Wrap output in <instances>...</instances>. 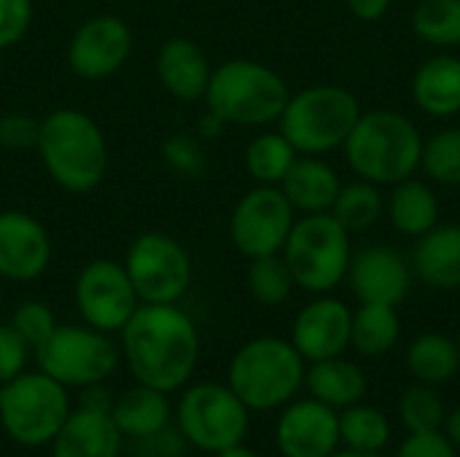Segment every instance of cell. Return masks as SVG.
<instances>
[{"instance_id":"1","label":"cell","mask_w":460,"mask_h":457,"mask_svg":"<svg viewBox=\"0 0 460 457\" xmlns=\"http://www.w3.org/2000/svg\"><path fill=\"white\" fill-rule=\"evenodd\" d=\"M121 334V358L135 382L175 393L199 364V331L178 304H140Z\"/></svg>"},{"instance_id":"2","label":"cell","mask_w":460,"mask_h":457,"mask_svg":"<svg viewBox=\"0 0 460 457\" xmlns=\"http://www.w3.org/2000/svg\"><path fill=\"white\" fill-rule=\"evenodd\" d=\"M35 151L46 175L67 194H89L108 175V140L100 124L78 108L46 113Z\"/></svg>"},{"instance_id":"3","label":"cell","mask_w":460,"mask_h":457,"mask_svg":"<svg viewBox=\"0 0 460 457\" xmlns=\"http://www.w3.org/2000/svg\"><path fill=\"white\" fill-rule=\"evenodd\" d=\"M345 159L361 180L396 186L418 172L423 140L407 116L396 110H372L361 113L348 135Z\"/></svg>"},{"instance_id":"4","label":"cell","mask_w":460,"mask_h":457,"mask_svg":"<svg viewBox=\"0 0 460 457\" xmlns=\"http://www.w3.org/2000/svg\"><path fill=\"white\" fill-rule=\"evenodd\" d=\"M307 361L280 337H256L229 361L226 385L251 412L283 409L305 388Z\"/></svg>"},{"instance_id":"5","label":"cell","mask_w":460,"mask_h":457,"mask_svg":"<svg viewBox=\"0 0 460 457\" xmlns=\"http://www.w3.org/2000/svg\"><path fill=\"white\" fill-rule=\"evenodd\" d=\"M288 97L286 81L272 67L253 59H229L213 67L202 100L208 113L224 124L264 127L280 119Z\"/></svg>"},{"instance_id":"6","label":"cell","mask_w":460,"mask_h":457,"mask_svg":"<svg viewBox=\"0 0 460 457\" xmlns=\"http://www.w3.org/2000/svg\"><path fill=\"white\" fill-rule=\"evenodd\" d=\"M70 412L73 404L67 388L40 369L22 372L11 382L0 385V426L19 447H49Z\"/></svg>"},{"instance_id":"7","label":"cell","mask_w":460,"mask_h":457,"mask_svg":"<svg viewBox=\"0 0 460 457\" xmlns=\"http://www.w3.org/2000/svg\"><path fill=\"white\" fill-rule=\"evenodd\" d=\"M361 119L358 100L342 86H310L288 97L280 113V132L296 154L318 156L345 145Z\"/></svg>"},{"instance_id":"8","label":"cell","mask_w":460,"mask_h":457,"mask_svg":"<svg viewBox=\"0 0 460 457\" xmlns=\"http://www.w3.org/2000/svg\"><path fill=\"white\" fill-rule=\"evenodd\" d=\"M280 256L299 288L310 294H329L348 277L353 256L350 232H345L332 213H307L294 221Z\"/></svg>"},{"instance_id":"9","label":"cell","mask_w":460,"mask_h":457,"mask_svg":"<svg viewBox=\"0 0 460 457\" xmlns=\"http://www.w3.org/2000/svg\"><path fill=\"white\" fill-rule=\"evenodd\" d=\"M32 353L38 369L67 391L102 385L121 361V347L111 339V334L86 323L57 326L49 339L32 347Z\"/></svg>"},{"instance_id":"10","label":"cell","mask_w":460,"mask_h":457,"mask_svg":"<svg viewBox=\"0 0 460 457\" xmlns=\"http://www.w3.org/2000/svg\"><path fill=\"white\" fill-rule=\"evenodd\" d=\"M175 423L191 447L216 455L245 442L251 428V409L229 385L197 382L186 385L183 396L178 399Z\"/></svg>"},{"instance_id":"11","label":"cell","mask_w":460,"mask_h":457,"mask_svg":"<svg viewBox=\"0 0 460 457\" xmlns=\"http://www.w3.org/2000/svg\"><path fill=\"white\" fill-rule=\"evenodd\" d=\"M121 264L140 304H178L194 277L189 250L167 232L137 234Z\"/></svg>"},{"instance_id":"12","label":"cell","mask_w":460,"mask_h":457,"mask_svg":"<svg viewBox=\"0 0 460 457\" xmlns=\"http://www.w3.org/2000/svg\"><path fill=\"white\" fill-rule=\"evenodd\" d=\"M73 302L81 321L105 334H119L140 307L124 264L111 259H94L81 267L73 283Z\"/></svg>"},{"instance_id":"13","label":"cell","mask_w":460,"mask_h":457,"mask_svg":"<svg viewBox=\"0 0 460 457\" xmlns=\"http://www.w3.org/2000/svg\"><path fill=\"white\" fill-rule=\"evenodd\" d=\"M294 221V207L280 186H256L234 205L229 237L245 259H261L283 250Z\"/></svg>"},{"instance_id":"14","label":"cell","mask_w":460,"mask_h":457,"mask_svg":"<svg viewBox=\"0 0 460 457\" xmlns=\"http://www.w3.org/2000/svg\"><path fill=\"white\" fill-rule=\"evenodd\" d=\"M132 30L116 13L89 16L67 40V67L84 81H102L116 75L132 57Z\"/></svg>"},{"instance_id":"15","label":"cell","mask_w":460,"mask_h":457,"mask_svg":"<svg viewBox=\"0 0 460 457\" xmlns=\"http://www.w3.org/2000/svg\"><path fill=\"white\" fill-rule=\"evenodd\" d=\"M283 457H332L340 447V412L315 401H288L275 426Z\"/></svg>"},{"instance_id":"16","label":"cell","mask_w":460,"mask_h":457,"mask_svg":"<svg viewBox=\"0 0 460 457\" xmlns=\"http://www.w3.org/2000/svg\"><path fill=\"white\" fill-rule=\"evenodd\" d=\"M51 264L46 226L24 210L0 213V277L8 283L38 280Z\"/></svg>"},{"instance_id":"17","label":"cell","mask_w":460,"mask_h":457,"mask_svg":"<svg viewBox=\"0 0 460 457\" xmlns=\"http://www.w3.org/2000/svg\"><path fill=\"white\" fill-rule=\"evenodd\" d=\"M350 329H353V312L345 302L321 296L299 310L291 326V345L299 350V356L313 361L337 358L350 347Z\"/></svg>"},{"instance_id":"18","label":"cell","mask_w":460,"mask_h":457,"mask_svg":"<svg viewBox=\"0 0 460 457\" xmlns=\"http://www.w3.org/2000/svg\"><path fill=\"white\" fill-rule=\"evenodd\" d=\"M348 280H350L353 294L361 299V304L396 307L410 291L412 272L394 248L369 245V248H361L356 256H350Z\"/></svg>"},{"instance_id":"19","label":"cell","mask_w":460,"mask_h":457,"mask_svg":"<svg viewBox=\"0 0 460 457\" xmlns=\"http://www.w3.org/2000/svg\"><path fill=\"white\" fill-rule=\"evenodd\" d=\"M213 65L202 46L186 35L167 38L156 51V78L162 89L181 100V102H197L205 97V89L210 83Z\"/></svg>"},{"instance_id":"20","label":"cell","mask_w":460,"mask_h":457,"mask_svg":"<svg viewBox=\"0 0 460 457\" xmlns=\"http://www.w3.org/2000/svg\"><path fill=\"white\" fill-rule=\"evenodd\" d=\"M121 442L124 436L111 420V409L78 404L49 450L51 457H121Z\"/></svg>"},{"instance_id":"21","label":"cell","mask_w":460,"mask_h":457,"mask_svg":"<svg viewBox=\"0 0 460 457\" xmlns=\"http://www.w3.org/2000/svg\"><path fill=\"white\" fill-rule=\"evenodd\" d=\"M111 420L116 423V428L124 439H135V442L154 439L162 431H167V426L172 423L170 393L137 382L135 388H129L119 399H113Z\"/></svg>"},{"instance_id":"22","label":"cell","mask_w":460,"mask_h":457,"mask_svg":"<svg viewBox=\"0 0 460 457\" xmlns=\"http://www.w3.org/2000/svg\"><path fill=\"white\" fill-rule=\"evenodd\" d=\"M342 183L337 178V172L321 162L318 156H296L294 164L288 167L286 178L280 180V191L286 194V199L291 202L294 210L307 213H329L337 194H340Z\"/></svg>"},{"instance_id":"23","label":"cell","mask_w":460,"mask_h":457,"mask_svg":"<svg viewBox=\"0 0 460 457\" xmlns=\"http://www.w3.org/2000/svg\"><path fill=\"white\" fill-rule=\"evenodd\" d=\"M412 269L429 288H460V226L426 232L412 250Z\"/></svg>"},{"instance_id":"24","label":"cell","mask_w":460,"mask_h":457,"mask_svg":"<svg viewBox=\"0 0 460 457\" xmlns=\"http://www.w3.org/2000/svg\"><path fill=\"white\" fill-rule=\"evenodd\" d=\"M305 388L310 391V399L342 412L353 404H361L367 396V374L358 364L337 356L313 361L305 372Z\"/></svg>"},{"instance_id":"25","label":"cell","mask_w":460,"mask_h":457,"mask_svg":"<svg viewBox=\"0 0 460 457\" xmlns=\"http://www.w3.org/2000/svg\"><path fill=\"white\" fill-rule=\"evenodd\" d=\"M412 100L420 110L437 119L456 116L460 110V59L439 54L423 62L412 78Z\"/></svg>"},{"instance_id":"26","label":"cell","mask_w":460,"mask_h":457,"mask_svg":"<svg viewBox=\"0 0 460 457\" xmlns=\"http://www.w3.org/2000/svg\"><path fill=\"white\" fill-rule=\"evenodd\" d=\"M388 218L402 234L423 237L439 221V199L426 183L407 178L396 183L394 194L388 197Z\"/></svg>"},{"instance_id":"27","label":"cell","mask_w":460,"mask_h":457,"mask_svg":"<svg viewBox=\"0 0 460 457\" xmlns=\"http://www.w3.org/2000/svg\"><path fill=\"white\" fill-rule=\"evenodd\" d=\"M407 366H410V374L418 382L439 388V385L450 382L458 374V345H456V339H450L445 334H437V331L420 334L407 350Z\"/></svg>"},{"instance_id":"28","label":"cell","mask_w":460,"mask_h":457,"mask_svg":"<svg viewBox=\"0 0 460 457\" xmlns=\"http://www.w3.org/2000/svg\"><path fill=\"white\" fill-rule=\"evenodd\" d=\"M399 312L391 304H361V310L353 312L350 347H356V353L364 358H380L391 353L399 342Z\"/></svg>"},{"instance_id":"29","label":"cell","mask_w":460,"mask_h":457,"mask_svg":"<svg viewBox=\"0 0 460 457\" xmlns=\"http://www.w3.org/2000/svg\"><path fill=\"white\" fill-rule=\"evenodd\" d=\"M391 420L367 404H353L340 412V442L353 453H383L391 444Z\"/></svg>"},{"instance_id":"30","label":"cell","mask_w":460,"mask_h":457,"mask_svg":"<svg viewBox=\"0 0 460 457\" xmlns=\"http://www.w3.org/2000/svg\"><path fill=\"white\" fill-rule=\"evenodd\" d=\"M296 156V148L286 140L283 132H264L248 143L245 170L259 186H280Z\"/></svg>"},{"instance_id":"31","label":"cell","mask_w":460,"mask_h":457,"mask_svg":"<svg viewBox=\"0 0 460 457\" xmlns=\"http://www.w3.org/2000/svg\"><path fill=\"white\" fill-rule=\"evenodd\" d=\"M329 213L342 224L345 232H367L383 215V194L377 183L356 180L340 189Z\"/></svg>"},{"instance_id":"32","label":"cell","mask_w":460,"mask_h":457,"mask_svg":"<svg viewBox=\"0 0 460 457\" xmlns=\"http://www.w3.org/2000/svg\"><path fill=\"white\" fill-rule=\"evenodd\" d=\"M399 417L410 434H434L445 428L447 407L442 393L434 385H412L404 391L399 401Z\"/></svg>"},{"instance_id":"33","label":"cell","mask_w":460,"mask_h":457,"mask_svg":"<svg viewBox=\"0 0 460 457\" xmlns=\"http://www.w3.org/2000/svg\"><path fill=\"white\" fill-rule=\"evenodd\" d=\"M412 27L426 43L460 46V0H420Z\"/></svg>"},{"instance_id":"34","label":"cell","mask_w":460,"mask_h":457,"mask_svg":"<svg viewBox=\"0 0 460 457\" xmlns=\"http://www.w3.org/2000/svg\"><path fill=\"white\" fill-rule=\"evenodd\" d=\"M294 277L291 269L286 264V259L280 253L272 256H261V259H251L248 267V291L259 304L267 307H278L283 304L291 291H294Z\"/></svg>"},{"instance_id":"35","label":"cell","mask_w":460,"mask_h":457,"mask_svg":"<svg viewBox=\"0 0 460 457\" xmlns=\"http://www.w3.org/2000/svg\"><path fill=\"white\" fill-rule=\"evenodd\" d=\"M423 170L445 186H460V129L437 132L423 143Z\"/></svg>"},{"instance_id":"36","label":"cell","mask_w":460,"mask_h":457,"mask_svg":"<svg viewBox=\"0 0 460 457\" xmlns=\"http://www.w3.org/2000/svg\"><path fill=\"white\" fill-rule=\"evenodd\" d=\"M11 326L22 334V339L30 345V347H38L43 339L51 337V331L59 326L57 318H54V310L43 302H24L13 310V318H11Z\"/></svg>"},{"instance_id":"37","label":"cell","mask_w":460,"mask_h":457,"mask_svg":"<svg viewBox=\"0 0 460 457\" xmlns=\"http://www.w3.org/2000/svg\"><path fill=\"white\" fill-rule=\"evenodd\" d=\"M40 135V119H32L27 113H3L0 116V148L19 154V151H35Z\"/></svg>"},{"instance_id":"38","label":"cell","mask_w":460,"mask_h":457,"mask_svg":"<svg viewBox=\"0 0 460 457\" xmlns=\"http://www.w3.org/2000/svg\"><path fill=\"white\" fill-rule=\"evenodd\" d=\"M30 345L22 339V334L5 323L0 326V385L11 382L13 377H19L30 361Z\"/></svg>"},{"instance_id":"39","label":"cell","mask_w":460,"mask_h":457,"mask_svg":"<svg viewBox=\"0 0 460 457\" xmlns=\"http://www.w3.org/2000/svg\"><path fill=\"white\" fill-rule=\"evenodd\" d=\"M32 24V0H0V51L16 46Z\"/></svg>"},{"instance_id":"40","label":"cell","mask_w":460,"mask_h":457,"mask_svg":"<svg viewBox=\"0 0 460 457\" xmlns=\"http://www.w3.org/2000/svg\"><path fill=\"white\" fill-rule=\"evenodd\" d=\"M460 453L453 442L445 436V431L434 434H410L402 444L396 457H458Z\"/></svg>"},{"instance_id":"41","label":"cell","mask_w":460,"mask_h":457,"mask_svg":"<svg viewBox=\"0 0 460 457\" xmlns=\"http://www.w3.org/2000/svg\"><path fill=\"white\" fill-rule=\"evenodd\" d=\"M167 159L172 167L189 172V175H197L202 170V156H199V145L189 137H175L167 143Z\"/></svg>"},{"instance_id":"42","label":"cell","mask_w":460,"mask_h":457,"mask_svg":"<svg viewBox=\"0 0 460 457\" xmlns=\"http://www.w3.org/2000/svg\"><path fill=\"white\" fill-rule=\"evenodd\" d=\"M391 0H348V8L361 22H375L388 11Z\"/></svg>"},{"instance_id":"43","label":"cell","mask_w":460,"mask_h":457,"mask_svg":"<svg viewBox=\"0 0 460 457\" xmlns=\"http://www.w3.org/2000/svg\"><path fill=\"white\" fill-rule=\"evenodd\" d=\"M445 436L453 442V447L460 453V407L458 409H453V412H447V420H445Z\"/></svg>"},{"instance_id":"44","label":"cell","mask_w":460,"mask_h":457,"mask_svg":"<svg viewBox=\"0 0 460 457\" xmlns=\"http://www.w3.org/2000/svg\"><path fill=\"white\" fill-rule=\"evenodd\" d=\"M213 457H259L251 447H245V444H234V447H229V450H221V453H216Z\"/></svg>"},{"instance_id":"45","label":"cell","mask_w":460,"mask_h":457,"mask_svg":"<svg viewBox=\"0 0 460 457\" xmlns=\"http://www.w3.org/2000/svg\"><path fill=\"white\" fill-rule=\"evenodd\" d=\"M332 457H383L380 453H353V450H337Z\"/></svg>"},{"instance_id":"46","label":"cell","mask_w":460,"mask_h":457,"mask_svg":"<svg viewBox=\"0 0 460 457\" xmlns=\"http://www.w3.org/2000/svg\"><path fill=\"white\" fill-rule=\"evenodd\" d=\"M456 345H458V353H460V331H458V339H456Z\"/></svg>"}]
</instances>
